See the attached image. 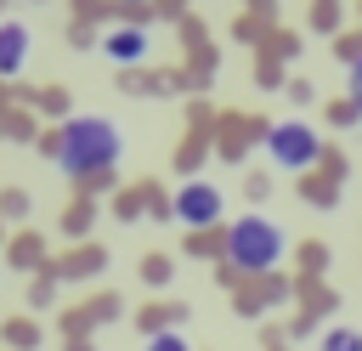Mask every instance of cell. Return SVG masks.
<instances>
[{"mask_svg":"<svg viewBox=\"0 0 362 351\" xmlns=\"http://www.w3.org/2000/svg\"><path fill=\"white\" fill-rule=\"evenodd\" d=\"M96 266H102V249L90 243V249H79L68 266H57V272H68V277H85V272H96Z\"/></svg>","mask_w":362,"mask_h":351,"instance_id":"9","label":"cell"},{"mask_svg":"<svg viewBox=\"0 0 362 351\" xmlns=\"http://www.w3.org/2000/svg\"><path fill=\"white\" fill-rule=\"evenodd\" d=\"M351 102H356V108H362V62H356V68H351Z\"/></svg>","mask_w":362,"mask_h":351,"instance_id":"13","label":"cell"},{"mask_svg":"<svg viewBox=\"0 0 362 351\" xmlns=\"http://www.w3.org/2000/svg\"><path fill=\"white\" fill-rule=\"evenodd\" d=\"M147 351H187V340L181 334H158V340H147Z\"/></svg>","mask_w":362,"mask_h":351,"instance_id":"12","label":"cell"},{"mask_svg":"<svg viewBox=\"0 0 362 351\" xmlns=\"http://www.w3.org/2000/svg\"><path fill=\"white\" fill-rule=\"evenodd\" d=\"M266 147H272V159L283 164V170H305V164H317V130L311 125H300V119H283V125H272L266 130Z\"/></svg>","mask_w":362,"mask_h":351,"instance_id":"3","label":"cell"},{"mask_svg":"<svg viewBox=\"0 0 362 351\" xmlns=\"http://www.w3.org/2000/svg\"><path fill=\"white\" fill-rule=\"evenodd\" d=\"M175 317H187V306H175V300H158V306H147V311H141V328L158 340V334H164V323H175Z\"/></svg>","mask_w":362,"mask_h":351,"instance_id":"7","label":"cell"},{"mask_svg":"<svg viewBox=\"0 0 362 351\" xmlns=\"http://www.w3.org/2000/svg\"><path fill=\"white\" fill-rule=\"evenodd\" d=\"M226 260H232L238 272H272V266L283 260V232H277V221H266V215L232 221V232H226Z\"/></svg>","mask_w":362,"mask_h":351,"instance_id":"2","label":"cell"},{"mask_svg":"<svg viewBox=\"0 0 362 351\" xmlns=\"http://www.w3.org/2000/svg\"><path fill=\"white\" fill-rule=\"evenodd\" d=\"M175 221H181V226H215V221H221V192H215L209 181H187V187L175 192Z\"/></svg>","mask_w":362,"mask_h":351,"instance_id":"4","label":"cell"},{"mask_svg":"<svg viewBox=\"0 0 362 351\" xmlns=\"http://www.w3.org/2000/svg\"><path fill=\"white\" fill-rule=\"evenodd\" d=\"M23 51H28V28L23 23H6L0 28V74H17L23 68Z\"/></svg>","mask_w":362,"mask_h":351,"instance_id":"6","label":"cell"},{"mask_svg":"<svg viewBox=\"0 0 362 351\" xmlns=\"http://www.w3.org/2000/svg\"><path fill=\"white\" fill-rule=\"evenodd\" d=\"M141 277H147V283H164V277H170V260H164V255H147V260H141Z\"/></svg>","mask_w":362,"mask_h":351,"instance_id":"10","label":"cell"},{"mask_svg":"<svg viewBox=\"0 0 362 351\" xmlns=\"http://www.w3.org/2000/svg\"><path fill=\"white\" fill-rule=\"evenodd\" d=\"M40 147H45L68 176H79V181H107V170L119 164V125L102 119V113H90V119H68V125L51 130Z\"/></svg>","mask_w":362,"mask_h":351,"instance_id":"1","label":"cell"},{"mask_svg":"<svg viewBox=\"0 0 362 351\" xmlns=\"http://www.w3.org/2000/svg\"><path fill=\"white\" fill-rule=\"evenodd\" d=\"M317 351H362V328H345V323H339V328H328V334H322V345H317Z\"/></svg>","mask_w":362,"mask_h":351,"instance_id":"8","label":"cell"},{"mask_svg":"<svg viewBox=\"0 0 362 351\" xmlns=\"http://www.w3.org/2000/svg\"><path fill=\"white\" fill-rule=\"evenodd\" d=\"M102 51H107L113 62H124V68H130V62H141V57H147V34H141V28H113V34L102 40Z\"/></svg>","mask_w":362,"mask_h":351,"instance_id":"5","label":"cell"},{"mask_svg":"<svg viewBox=\"0 0 362 351\" xmlns=\"http://www.w3.org/2000/svg\"><path fill=\"white\" fill-rule=\"evenodd\" d=\"M356 113H362V108H356V102H334V108H328V119H334V125H351V119H356Z\"/></svg>","mask_w":362,"mask_h":351,"instance_id":"11","label":"cell"}]
</instances>
